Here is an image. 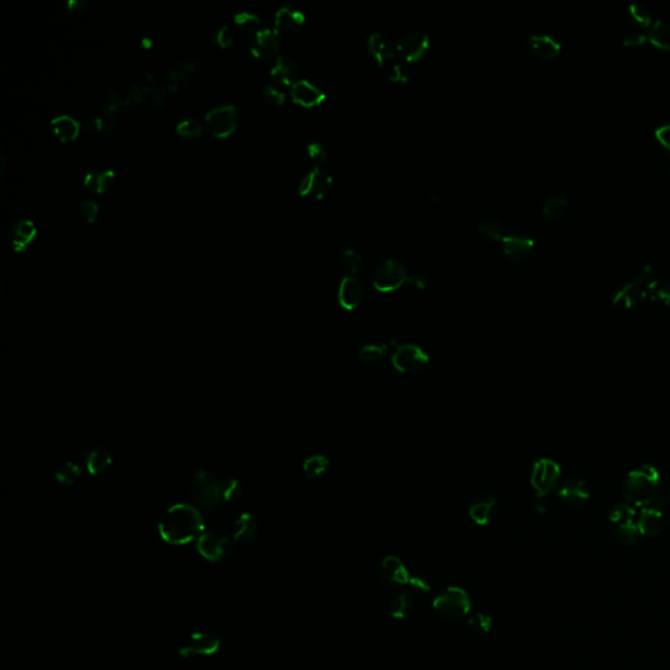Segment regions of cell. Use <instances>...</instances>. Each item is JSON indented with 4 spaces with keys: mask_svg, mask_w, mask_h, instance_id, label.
Segmentation results:
<instances>
[{
    "mask_svg": "<svg viewBox=\"0 0 670 670\" xmlns=\"http://www.w3.org/2000/svg\"><path fill=\"white\" fill-rule=\"evenodd\" d=\"M204 529V520L191 504L179 503L170 506L159 522L160 537L170 545H185L198 540Z\"/></svg>",
    "mask_w": 670,
    "mask_h": 670,
    "instance_id": "cell-1",
    "label": "cell"
},
{
    "mask_svg": "<svg viewBox=\"0 0 670 670\" xmlns=\"http://www.w3.org/2000/svg\"><path fill=\"white\" fill-rule=\"evenodd\" d=\"M626 503L634 506L655 504L661 500V477L655 466L643 465L628 473L624 483Z\"/></svg>",
    "mask_w": 670,
    "mask_h": 670,
    "instance_id": "cell-2",
    "label": "cell"
},
{
    "mask_svg": "<svg viewBox=\"0 0 670 670\" xmlns=\"http://www.w3.org/2000/svg\"><path fill=\"white\" fill-rule=\"evenodd\" d=\"M188 495L204 509H213L223 502V483L211 473L198 470L188 483Z\"/></svg>",
    "mask_w": 670,
    "mask_h": 670,
    "instance_id": "cell-3",
    "label": "cell"
},
{
    "mask_svg": "<svg viewBox=\"0 0 670 670\" xmlns=\"http://www.w3.org/2000/svg\"><path fill=\"white\" fill-rule=\"evenodd\" d=\"M432 608L440 617L448 621H459L470 612V596L461 587H448L436 596Z\"/></svg>",
    "mask_w": 670,
    "mask_h": 670,
    "instance_id": "cell-4",
    "label": "cell"
},
{
    "mask_svg": "<svg viewBox=\"0 0 670 670\" xmlns=\"http://www.w3.org/2000/svg\"><path fill=\"white\" fill-rule=\"evenodd\" d=\"M610 520L617 530L618 538L624 545H635L643 536L639 529V508L628 503L614 506L610 512Z\"/></svg>",
    "mask_w": 670,
    "mask_h": 670,
    "instance_id": "cell-5",
    "label": "cell"
},
{
    "mask_svg": "<svg viewBox=\"0 0 670 670\" xmlns=\"http://www.w3.org/2000/svg\"><path fill=\"white\" fill-rule=\"evenodd\" d=\"M652 267L646 265L636 274L635 278L622 285L612 297V304L624 309H633L648 296L647 287Z\"/></svg>",
    "mask_w": 670,
    "mask_h": 670,
    "instance_id": "cell-6",
    "label": "cell"
},
{
    "mask_svg": "<svg viewBox=\"0 0 670 670\" xmlns=\"http://www.w3.org/2000/svg\"><path fill=\"white\" fill-rule=\"evenodd\" d=\"M561 468L553 459H541L534 462L530 474V483L537 493V497L550 494L559 486Z\"/></svg>",
    "mask_w": 670,
    "mask_h": 670,
    "instance_id": "cell-7",
    "label": "cell"
},
{
    "mask_svg": "<svg viewBox=\"0 0 670 670\" xmlns=\"http://www.w3.org/2000/svg\"><path fill=\"white\" fill-rule=\"evenodd\" d=\"M430 363V356L416 344H398L391 353V364L400 373H412L422 371Z\"/></svg>",
    "mask_w": 670,
    "mask_h": 670,
    "instance_id": "cell-8",
    "label": "cell"
},
{
    "mask_svg": "<svg viewBox=\"0 0 670 670\" xmlns=\"http://www.w3.org/2000/svg\"><path fill=\"white\" fill-rule=\"evenodd\" d=\"M407 272L398 259H385L378 265L373 275V285L380 292H391L407 282Z\"/></svg>",
    "mask_w": 670,
    "mask_h": 670,
    "instance_id": "cell-9",
    "label": "cell"
},
{
    "mask_svg": "<svg viewBox=\"0 0 670 670\" xmlns=\"http://www.w3.org/2000/svg\"><path fill=\"white\" fill-rule=\"evenodd\" d=\"M206 127L215 138L223 139L231 136L238 125L237 109L233 105L219 106L212 109L204 118Z\"/></svg>",
    "mask_w": 670,
    "mask_h": 670,
    "instance_id": "cell-10",
    "label": "cell"
},
{
    "mask_svg": "<svg viewBox=\"0 0 670 670\" xmlns=\"http://www.w3.org/2000/svg\"><path fill=\"white\" fill-rule=\"evenodd\" d=\"M232 550V541L216 533H202L197 540V552L209 562H219Z\"/></svg>",
    "mask_w": 670,
    "mask_h": 670,
    "instance_id": "cell-11",
    "label": "cell"
},
{
    "mask_svg": "<svg viewBox=\"0 0 670 670\" xmlns=\"http://www.w3.org/2000/svg\"><path fill=\"white\" fill-rule=\"evenodd\" d=\"M331 181L333 178L330 176L329 172H326L319 166H315L310 172H308L306 176L301 178L299 184V193L303 197L321 200L328 194L331 186Z\"/></svg>",
    "mask_w": 670,
    "mask_h": 670,
    "instance_id": "cell-12",
    "label": "cell"
},
{
    "mask_svg": "<svg viewBox=\"0 0 670 670\" xmlns=\"http://www.w3.org/2000/svg\"><path fill=\"white\" fill-rule=\"evenodd\" d=\"M365 297V284L355 275H347L342 279L338 288V303L344 310H355L363 303Z\"/></svg>",
    "mask_w": 670,
    "mask_h": 670,
    "instance_id": "cell-13",
    "label": "cell"
},
{
    "mask_svg": "<svg viewBox=\"0 0 670 670\" xmlns=\"http://www.w3.org/2000/svg\"><path fill=\"white\" fill-rule=\"evenodd\" d=\"M220 647L218 636L210 633H194L188 636V642L181 647L179 653L184 658L190 656H212Z\"/></svg>",
    "mask_w": 670,
    "mask_h": 670,
    "instance_id": "cell-14",
    "label": "cell"
},
{
    "mask_svg": "<svg viewBox=\"0 0 670 670\" xmlns=\"http://www.w3.org/2000/svg\"><path fill=\"white\" fill-rule=\"evenodd\" d=\"M430 46V35L424 32H409L402 35L397 44V51L407 62L422 58Z\"/></svg>",
    "mask_w": 670,
    "mask_h": 670,
    "instance_id": "cell-15",
    "label": "cell"
},
{
    "mask_svg": "<svg viewBox=\"0 0 670 670\" xmlns=\"http://www.w3.org/2000/svg\"><path fill=\"white\" fill-rule=\"evenodd\" d=\"M281 46L282 39L278 29H262L254 37L250 51L257 58L269 59L278 54Z\"/></svg>",
    "mask_w": 670,
    "mask_h": 670,
    "instance_id": "cell-16",
    "label": "cell"
},
{
    "mask_svg": "<svg viewBox=\"0 0 670 670\" xmlns=\"http://www.w3.org/2000/svg\"><path fill=\"white\" fill-rule=\"evenodd\" d=\"M662 524L664 504L661 503V500L655 504L639 508V529L643 537L656 536L662 529Z\"/></svg>",
    "mask_w": 670,
    "mask_h": 670,
    "instance_id": "cell-17",
    "label": "cell"
},
{
    "mask_svg": "<svg viewBox=\"0 0 670 670\" xmlns=\"http://www.w3.org/2000/svg\"><path fill=\"white\" fill-rule=\"evenodd\" d=\"M291 94L294 103L303 106L318 105L326 98V92L322 87L308 79H300L294 82Z\"/></svg>",
    "mask_w": 670,
    "mask_h": 670,
    "instance_id": "cell-18",
    "label": "cell"
},
{
    "mask_svg": "<svg viewBox=\"0 0 670 670\" xmlns=\"http://www.w3.org/2000/svg\"><path fill=\"white\" fill-rule=\"evenodd\" d=\"M381 576L389 583L396 585L409 584L412 575L407 567L400 561L398 556L388 555L381 562Z\"/></svg>",
    "mask_w": 670,
    "mask_h": 670,
    "instance_id": "cell-19",
    "label": "cell"
},
{
    "mask_svg": "<svg viewBox=\"0 0 670 670\" xmlns=\"http://www.w3.org/2000/svg\"><path fill=\"white\" fill-rule=\"evenodd\" d=\"M502 240L506 256L512 258H525L533 252L534 247V240L524 233H508L503 236Z\"/></svg>",
    "mask_w": 670,
    "mask_h": 670,
    "instance_id": "cell-20",
    "label": "cell"
},
{
    "mask_svg": "<svg viewBox=\"0 0 670 670\" xmlns=\"http://www.w3.org/2000/svg\"><path fill=\"white\" fill-rule=\"evenodd\" d=\"M559 497L568 506H580L590 497L588 486L577 479H570L562 483L558 490Z\"/></svg>",
    "mask_w": 670,
    "mask_h": 670,
    "instance_id": "cell-21",
    "label": "cell"
},
{
    "mask_svg": "<svg viewBox=\"0 0 670 670\" xmlns=\"http://www.w3.org/2000/svg\"><path fill=\"white\" fill-rule=\"evenodd\" d=\"M368 49L371 54L376 58L380 66H385L394 59L396 49L388 37L380 32H373L368 37Z\"/></svg>",
    "mask_w": 670,
    "mask_h": 670,
    "instance_id": "cell-22",
    "label": "cell"
},
{
    "mask_svg": "<svg viewBox=\"0 0 670 670\" xmlns=\"http://www.w3.org/2000/svg\"><path fill=\"white\" fill-rule=\"evenodd\" d=\"M533 51L543 59H553L561 53L562 45L554 38L553 35L546 33H531L528 38Z\"/></svg>",
    "mask_w": 670,
    "mask_h": 670,
    "instance_id": "cell-23",
    "label": "cell"
},
{
    "mask_svg": "<svg viewBox=\"0 0 670 670\" xmlns=\"http://www.w3.org/2000/svg\"><path fill=\"white\" fill-rule=\"evenodd\" d=\"M116 175L112 169L94 168L84 178V186L94 194H104L114 182Z\"/></svg>",
    "mask_w": 670,
    "mask_h": 670,
    "instance_id": "cell-24",
    "label": "cell"
},
{
    "mask_svg": "<svg viewBox=\"0 0 670 670\" xmlns=\"http://www.w3.org/2000/svg\"><path fill=\"white\" fill-rule=\"evenodd\" d=\"M297 72L296 62L288 55H278L270 70L271 76L285 85L297 82Z\"/></svg>",
    "mask_w": 670,
    "mask_h": 670,
    "instance_id": "cell-25",
    "label": "cell"
},
{
    "mask_svg": "<svg viewBox=\"0 0 670 670\" xmlns=\"http://www.w3.org/2000/svg\"><path fill=\"white\" fill-rule=\"evenodd\" d=\"M258 533L257 520L252 513L244 512L236 518L233 525V540L241 543L253 541Z\"/></svg>",
    "mask_w": 670,
    "mask_h": 670,
    "instance_id": "cell-26",
    "label": "cell"
},
{
    "mask_svg": "<svg viewBox=\"0 0 670 670\" xmlns=\"http://www.w3.org/2000/svg\"><path fill=\"white\" fill-rule=\"evenodd\" d=\"M37 228L30 220H19L12 231V247L16 252H25L29 244L35 241Z\"/></svg>",
    "mask_w": 670,
    "mask_h": 670,
    "instance_id": "cell-27",
    "label": "cell"
},
{
    "mask_svg": "<svg viewBox=\"0 0 670 670\" xmlns=\"http://www.w3.org/2000/svg\"><path fill=\"white\" fill-rule=\"evenodd\" d=\"M306 21V15L292 7H282L275 13V26L278 30L291 32Z\"/></svg>",
    "mask_w": 670,
    "mask_h": 670,
    "instance_id": "cell-28",
    "label": "cell"
},
{
    "mask_svg": "<svg viewBox=\"0 0 670 670\" xmlns=\"http://www.w3.org/2000/svg\"><path fill=\"white\" fill-rule=\"evenodd\" d=\"M51 127L60 141L69 143L73 141L80 134V123L69 117V116H59L51 121Z\"/></svg>",
    "mask_w": 670,
    "mask_h": 670,
    "instance_id": "cell-29",
    "label": "cell"
},
{
    "mask_svg": "<svg viewBox=\"0 0 670 670\" xmlns=\"http://www.w3.org/2000/svg\"><path fill=\"white\" fill-rule=\"evenodd\" d=\"M112 455L110 452L106 449V448L103 447H96L94 449H91L87 456H85V468L87 470L89 471L91 474L94 475H97L100 473L107 469L112 464Z\"/></svg>",
    "mask_w": 670,
    "mask_h": 670,
    "instance_id": "cell-30",
    "label": "cell"
},
{
    "mask_svg": "<svg viewBox=\"0 0 670 670\" xmlns=\"http://www.w3.org/2000/svg\"><path fill=\"white\" fill-rule=\"evenodd\" d=\"M495 506H496V499L494 496H486L477 502L474 506H471L469 515L471 520L477 525H488L491 522V518L494 515Z\"/></svg>",
    "mask_w": 670,
    "mask_h": 670,
    "instance_id": "cell-31",
    "label": "cell"
},
{
    "mask_svg": "<svg viewBox=\"0 0 670 670\" xmlns=\"http://www.w3.org/2000/svg\"><path fill=\"white\" fill-rule=\"evenodd\" d=\"M649 41L662 50H670V21L659 19L651 25L648 32Z\"/></svg>",
    "mask_w": 670,
    "mask_h": 670,
    "instance_id": "cell-32",
    "label": "cell"
},
{
    "mask_svg": "<svg viewBox=\"0 0 670 670\" xmlns=\"http://www.w3.org/2000/svg\"><path fill=\"white\" fill-rule=\"evenodd\" d=\"M397 343L398 342L389 341L382 344H365L359 351V358L365 363H375L384 358L385 353H393Z\"/></svg>",
    "mask_w": 670,
    "mask_h": 670,
    "instance_id": "cell-33",
    "label": "cell"
},
{
    "mask_svg": "<svg viewBox=\"0 0 670 670\" xmlns=\"http://www.w3.org/2000/svg\"><path fill=\"white\" fill-rule=\"evenodd\" d=\"M648 296L651 300L658 301L660 304L669 306L670 304V282L664 279H653L648 282Z\"/></svg>",
    "mask_w": 670,
    "mask_h": 670,
    "instance_id": "cell-34",
    "label": "cell"
},
{
    "mask_svg": "<svg viewBox=\"0 0 670 670\" xmlns=\"http://www.w3.org/2000/svg\"><path fill=\"white\" fill-rule=\"evenodd\" d=\"M330 466V459L324 455H315L312 457L306 459L303 465V470L306 474V478L315 479L321 477L325 471L328 470Z\"/></svg>",
    "mask_w": 670,
    "mask_h": 670,
    "instance_id": "cell-35",
    "label": "cell"
},
{
    "mask_svg": "<svg viewBox=\"0 0 670 670\" xmlns=\"http://www.w3.org/2000/svg\"><path fill=\"white\" fill-rule=\"evenodd\" d=\"M627 15H628L630 21H633L636 25H640L642 28H647L648 25L652 21V15H651L649 10L644 4L637 3V1H633V3L628 4Z\"/></svg>",
    "mask_w": 670,
    "mask_h": 670,
    "instance_id": "cell-36",
    "label": "cell"
},
{
    "mask_svg": "<svg viewBox=\"0 0 670 670\" xmlns=\"http://www.w3.org/2000/svg\"><path fill=\"white\" fill-rule=\"evenodd\" d=\"M410 606H412V601L407 594L405 593L397 594L393 600L390 601V605H389L390 617L393 619H405L410 610Z\"/></svg>",
    "mask_w": 670,
    "mask_h": 670,
    "instance_id": "cell-37",
    "label": "cell"
},
{
    "mask_svg": "<svg viewBox=\"0 0 670 670\" xmlns=\"http://www.w3.org/2000/svg\"><path fill=\"white\" fill-rule=\"evenodd\" d=\"M567 209H568V200L563 197H553V198L545 202V204L542 207V212L547 218L558 219V218H562L565 215Z\"/></svg>",
    "mask_w": 670,
    "mask_h": 670,
    "instance_id": "cell-38",
    "label": "cell"
},
{
    "mask_svg": "<svg viewBox=\"0 0 670 670\" xmlns=\"http://www.w3.org/2000/svg\"><path fill=\"white\" fill-rule=\"evenodd\" d=\"M82 475V469L73 464V462H66L62 465L57 471V481L63 484H73Z\"/></svg>",
    "mask_w": 670,
    "mask_h": 670,
    "instance_id": "cell-39",
    "label": "cell"
},
{
    "mask_svg": "<svg viewBox=\"0 0 670 670\" xmlns=\"http://www.w3.org/2000/svg\"><path fill=\"white\" fill-rule=\"evenodd\" d=\"M387 73L393 82H406L410 78V71L402 60H390L387 64Z\"/></svg>",
    "mask_w": 670,
    "mask_h": 670,
    "instance_id": "cell-40",
    "label": "cell"
},
{
    "mask_svg": "<svg viewBox=\"0 0 670 670\" xmlns=\"http://www.w3.org/2000/svg\"><path fill=\"white\" fill-rule=\"evenodd\" d=\"M202 131H203L202 123L194 118H188L177 125V132L184 138H198Z\"/></svg>",
    "mask_w": 670,
    "mask_h": 670,
    "instance_id": "cell-41",
    "label": "cell"
},
{
    "mask_svg": "<svg viewBox=\"0 0 670 670\" xmlns=\"http://www.w3.org/2000/svg\"><path fill=\"white\" fill-rule=\"evenodd\" d=\"M342 266L349 275H355L359 270L360 265V254L355 249H346L342 253Z\"/></svg>",
    "mask_w": 670,
    "mask_h": 670,
    "instance_id": "cell-42",
    "label": "cell"
},
{
    "mask_svg": "<svg viewBox=\"0 0 670 670\" xmlns=\"http://www.w3.org/2000/svg\"><path fill=\"white\" fill-rule=\"evenodd\" d=\"M235 23L247 32H256L261 26L258 16L250 12H240L235 16Z\"/></svg>",
    "mask_w": 670,
    "mask_h": 670,
    "instance_id": "cell-43",
    "label": "cell"
},
{
    "mask_svg": "<svg viewBox=\"0 0 670 670\" xmlns=\"http://www.w3.org/2000/svg\"><path fill=\"white\" fill-rule=\"evenodd\" d=\"M469 626L478 633H490L493 628V618L484 612H477L469 619Z\"/></svg>",
    "mask_w": 670,
    "mask_h": 670,
    "instance_id": "cell-44",
    "label": "cell"
},
{
    "mask_svg": "<svg viewBox=\"0 0 670 670\" xmlns=\"http://www.w3.org/2000/svg\"><path fill=\"white\" fill-rule=\"evenodd\" d=\"M479 231L494 240L503 238V227L495 219H487L479 224Z\"/></svg>",
    "mask_w": 670,
    "mask_h": 670,
    "instance_id": "cell-45",
    "label": "cell"
},
{
    "mask_svg": "<svg viewBox=\"0 0 670 670\" xmlns=\"http://www.w3.org/2000/svg\"><path fill=\"white\" fill-rule=\"evenodd\" d=\"M243 493V486L237 479H228L223 483V500L232 502Z\"/></svg>",
    "mask_w": 670,
    "mask_h": 670,
    "instance_id": "cell-46",
    "label": "cell"
},
{
    "mask_svg": "<svg viewBox=\"0 0 670 670\" xmlns=\"http://www.w3.org/2000/svg\"><path fill=\"white\" fill-rule=\"evenodd\" d=\"M306 155L315 164H321L326 160V151L317 141H312L306 146Z\"/></svg>",
    "mask_w": 670,
    "mask_h": 670,
    "instance_id": "cell-47",
    "label": "cell"
},
{
    "mask_svg": "<svg viewBox=\"0 0 670 670\" xmlns=\"http://www.w3.org/2000/svg\"><path fill=\"white\" fill-rule=\"evenodd\" d=\"M100 117H101V132L105 136L113 135L118 129V119L114 116V113H109L104 110V113Z\"/></svg>",
    "mask_w": 670,
    "mask_h": 670,
    "instance_id": "cell-48",
    "label": "cell"
},
{
    "mask_svg": "<svg viewBox=\"0 0 670 670\" xmlns=\"http://www.w3.org/2000/svg\"><path fill=\"white\" fill-rule=\"evenodd\" d=\"M263 97L266 98L267 103H270L272 105H282L285 100V94L282 92L281 89H278L276 87H272V85H267L263 89Z\"/></svg>",
    "mask_w": 670,
    "mask_h": 670,
    "instance_id": "cell-49",
    "label": "cell"
},
{
    "mask_svg": "<svg viewBox=\"0 0 670 670\" xmlns=\"http://www.w3.org/2000/svg\"><path fill=\"white\" fill-rule=\"evenodd\" d=\"M80 211H82V218L85 219V222L88 224H92L97 219L98 206H97V203H94L92 200H85L80 204Z\"/></svg>",
    "mask_w": 670,
    "mask_h": 670,
    "instance_id": "cell-50",
    "label": "cell"
},
{
    "mask_svg": "<svg viewBox=\"0 0 670 670\" xmlns=\"http://www.w3.org/2000/svg\"><path fill=\"white\" fill-rule=\"evenodd\" d=\"M233 41H235V32L229 26L225 25V26L219 29V32L216 35V42H218L219 46L223 47V49L231 46L233 44Z\"/></svg>",
    "mask_w": 670,
    "mask_h": 670,
    "instance_id": "cell-51",
    "label": "cell"
},
{
    "mask_svg": "<svg viewBox=\"0 0 670 670\" xmlns=\"http://www.w3.org/2000/svg\"><path fill=\"white\" fill-rule=\"evenodd\" d=\"M648 38V35H646L644 32L642 30H633V32H628L627 35L624 37V44L626 46H635V45H642L646 42V39Z\"/></svg>",
    "mask_w": 670,
    "mask_h": 670,
    "instance_id": "cell-52",
    "label": "cell"
},
{
    "mask_svg": "<svg viewBox=\"0 0 670 670\" xmlns=\"http://www.w3.org/2000/svg\"><path fill=\"white\" fill-rule=\"evenodd\" d=\"M655 136L659 139L660 143L670 150V122L661 125L658 129L655 130Z\"/></svg>",
    "mask_w": 670,
    "mask_h": 670,
    "instance_id": "cell-53",
    "label": "cell"
},
{
    "mask_svg": "<svg viewBox=\"0 0 670 670\" xmlns=\"http://www.w3.org/2000/svg\"><path fill=\"white\" fill-rule=\"evenodd\" d=\"M82 127L88 132H101V117H88L82 122Z\"/></svg>",
    "mask_w": 670,
    "mask_h": 670,
    "instance_id": "cell-54",
    "label": "cell"
},
{
    "mask_svg": "<svg viewBox=\"0 0 670 670\" xmlns=\"http://www.w3.org/2000/svg\"><path fill=\"white\" fill-rule=\"evenodd\" d=\"M409 584L412 585V588L416 589L418 592H422V593H428L431 590L430 583L427 580H424L423 577L412 576Z\"/></svg>",
    "mask_w": 670,
    "mask_h": 670,
    "instance_id": "cell-55",
    "label": "cell"
},
{
    "mask_svg": "<svg viewBox=\"0 0 670 670\" xmlns=\"http://www.w3.org/2000/svg\"><path fill=\"white\" fill-rule=\"evenodd\" d=\"M407 283H410L412 285H414V287H415V288H418V290H423L424 287H425V284H427V279H425V276L422 275V274L415 272V274H412V275H409V278H407Z\"/></svg>",
    "mask_w": 670,
    "mask_h": 670,
    "instance_id": "cell-56",
    "label": "cell"
},
{
    "mask_svg": "<svg viewBox=\"0 0 670 670\" xmlns=\"http://www.w3.org/2000/svg\"><path fill=\"white\" fill-rule=\"evenodd\" d=\"M88 4V1H84V0H70L67 3V8L70 11H80L82 8H85Z\"/></svg>",
    "mask_w": 670,
    "mask_h": 670,
    "instance_id": "cell-57",
    "label": "cell"
},
{
    "mask_svg": "<svg viewBox=\"0 0 670 670\" xmlns=\"http://www.w3.org/2000/svg\"><path fill=\"white\" fill-rule=\"evenodd\" d=\"M143 46L147 47V49H151L152 46V42L150 38H143Z\"/></svg>",
    "mask_w": 670,
    "mask_h": 670,
    "instance_id": "cell-58",
    "label": "cell"
},
{
    "mask_svg": "<svg viewBox=\"0 0 670 670\" xmlns=\"http://www.w3.org/2000/svg\"><path fill=\"white\" fill-rule=\"evenodd\" d=\"M669 175H670V168H669Z\"/></svg>",
    "mask_w": 670,
    "mask_h": 670,
    "instance_id": "cell-59",
    "label": "cell"
}]
</instances>
